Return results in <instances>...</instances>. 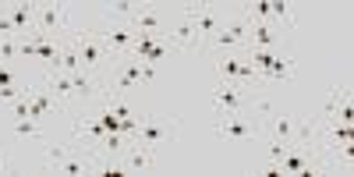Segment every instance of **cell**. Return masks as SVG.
Returning a JSON list of instances; mask_svg holds the SVG:
<instances>
[{"instance_id": "1", "label": "cell", "mask_w": 354, "mask_h": 177, "mask_svg": "<svg viewBox=\"0 0 354 177\" xmlns=\"http://www.w3.org/2000/svg\"><path fill=\"white\" fill-rule=\"evenodd\" d=\"M96 160H100V153L88 149L78 138H71L64 145H46V170L50 174H64V177L96 174Z\"/></svg>"}, {"instance_id": "2", "label": "cell", "mask_w": 354, "mask_h": 177, "mask_svg": "<svg viewBox=\"0 0 354 177\" xmlns=\"http://www.w3.org/2000/svg\"><path fill=\"white\" fill-rule=\"evenodd\" d=\"M68 39H71V46H75V53H78V61H82V71H93V75H100L103 78V71L110 68L113 71V57L106 53V46L100 43V36H96V28L93 25H75L71 32H68ZM106 82V78H103Z\"/></svg>"}, {"instance_id": "3", "label": "cell", "mask_w": 354, "mask_h": 177, "mask_svg": "<svg viewBox=\"0 0 354 177\" xmlns=\"http://www.w3.org/2000/svg\"><path fill=\"white\" fill-rule=\"evenodd\" d=\"M266 96H255L252 85H238V82H220L213 88V106H216V117L220 113H248V110H259Z\"/></svg>"}, {"instance_id": "4", "label": "cell", "mask_w": 354, "mask_h": 177, "mask_svg": "<svg viewBox=\"0 0 354 177\" xmlns=\"http://www.w3.org/2000/svg\"><path fill=\"white\" fill-rule=\"evenodd\" d=\"M174 138H177V128H174L170 117L142 113V124H138V131H135V142H138V145H145L149 153H160L163 145H174Z\"/></svg>"}, {"instance_id": "5", "label": "cell", "mask_w": 354, "mask_h": 177, "mask_svg": "<svg viewBox=\"0 0 354 177\" xmlns=\"http://www.w3.org/2000/svg\"><path fill=\"white\" fill-rule=\"evenodd\" d=\"M36 8V32L43 36H68L71 28H75V18H71V8L68 4H32Z\"/></svg>"}, {"instance_id": "6", "label": "cell", "mask_w": 354, "mask_h": 177, "mask_svg": "<svg viewBox=\"0 0 354 177\" xmlns=\"http://www.w3.org/2000/svg\"><path fill=\"white\" fill-rule=\"evenodd\" d=\"M259 131H262V121L255 117V110H248V113H220V121H216V135L230 138V142H252Z\"/></svg>"}, {"instance_id": "7", "label": "cell", "mask_w": 354, "mask_h": 177, "mask_svg": "<svg viewBox=\"0 0 354 177\" xmlns=\"http://www.w3.org/2000/svg\"><path fill=\"white\" fill-rule=\"evenodd\" d=\"M131 28H135V32H149V36H167L170 11L160 8V4H138V11L131 18Z\"/></svg>"}, {"instance_id": "8", "label": "cell", "mask_w": 354, "mask_h": 177, "mask_svg": "<svg viewBox=\"0 0 354 177\" xmlns=\"http://www.w3.org/2000/svg\"><path fill=\"white\" fill-rule=\"evenodd\" d=\"M216 75L220 82H238V85H259V71L245 61V57H234V53H223L216 61Z\"/></svg>"}, {"instance_id": "9", "label": "cell", "mask_w": 354, "mask_h": 177, "mask_svg": "<svg viewBox=\"0 0 354 177\" xmlns=\"http://www.w3.org/2000/svg\"><path fill=\"white\" fill-rule=\"evenodd\" d=\"M245 36H248V18H245V11H238V15H230V18L220 25V32L205 43V46L234 50V46H245Z\"/></svg>"}, {"instance_id": "10", "label": "cell", "mask_w": 354, "mask_h": 177, "mask_svg": "<svg viewBox=\"0 0 354 177\" xmlns=\"http://www.w3.org/2000/svg\"><path fill=\"white\" fill-rule=\"evenodd\" d=\"M227 18H230V15H227L220 4H202V8H198V15L192 18V25H195V32H198L202 50H205V43H209V39L220 32V25H223Z\"/></svg>"}, {"instance_id": "11", "label": "cell", "mask_w": 354, "mask_h": 177, "mask_svg": "<svg viewBox=\"0 0 354 177\" xmlns=\"http://www.w3.org/2000/svg\"><path fill=\"white\" fill-rule=\"evenodd\" d=\"M294 71H298V61H294V53H290V50H280V53H277V61L266 68V71H259V85H283V82L294 78Z\"/></svg>"}, {"instance_id": "12", "label": "cell", "mask_w": 354, "mask_h": 177, "mask_svg": "<svg viewBox=\"0 0 354 177\" xmlns=\"http://www.w3.org/2000/svg\"><path fill=\"white\" fill-rule=\"evenodd\" d=\"M4 11H8V18H11V25H15L18 39H25V36L36 32V8L28 4V0H15V4H4Z\"/></svg>"}, {"instance_id": "13", "label": "cell", "mask_w": 354, "mask_h": 177, "mask_svg": "<svg viewBox=\"0 0 354 177\" xmlns=\"http://www.w3.org/2000/svg\"><path fill=\"white\" fill-rule=\"evenodd\" d=\"M57 110H61V103L53 100V93L46 85H36V93L28 96V117L32 121H46V117H53Z\"/></svg>"}, {"instance_id": "14", "label": "cell", "mask_w": 354, "mask_h": 177, "mask_svg": "<svg viewBox=\"0 0 354 177\" xmlns=\"http://www.w3.org/2000/svg\"><path fill=\"white\" fill-rule=\"evenodd\" d=\"M347 96H351V93H347V82H333L330 93H326V100H322V106H319V113H315V124H330L333 117H337V106H340Z\"/></svg>"}, {"instance_id": "15", "label": "cell", "mask_w": 354, "mask_h": 177, "mask_svg": "<svg viewBox=\"0 0 354 177\" xmlns=\"http://www.w3.org/2000/svg\"><path fill=\"white\" fill-rule=\"evenodd\" d=\"M153 156H156V153H149L145 145H138V142L131 138V145L124 149L121 163H124V170H128V174H145V170H153Z\"/></svg>"}, {"instance_id": "16", "label": "cell", "mask_w": 354, "mask_h": 177, "mask_svg": "<svg viewBox=\"0 0 354 177\" xmlns=\"http://www.w3.org/2000/svg\"><path fill=\"white\" fill-rule=\"evenodd\" d=\"M11 131L18 138H43V121H32V117H18L11 121Z\"/></svg>"}, {"instance_id": "17", "label": "cell", "mask_w": 354, "mask_h": 177, "mask_svg": "<svg viewBox=\"0 0 354 177\" xmlns=\"http://www.w3.org/2000/svg\"><path fill=\"white\" fill-rule=\"evenodd\" d=\"M18 36H0V64H18L21 61V50H18Z\"/></svg>"}, {"instance_id": "18", "label": "cell", "mask_w": 354, "mask_h": 177, "mask_svg": "<svg viewBox=\"0 0 354 177\" xmlns=\"http://www.w3.org/2000/svg\"><path fill=\"white\" fill-rule=\"evenodd\" d=\"M28 75H21V68L18 64H0V88L4 85H21Z\"/></svg>"}, {"instance_id": "19", "label": "cell", "mask_w": 354, "mask_h": 177, "mask_svg": "<svg viewBox=\"0 0 354 177\" xmlns=\"http://www.w3.org/2000/svg\"><path fill=\"white\" fill-rule=\"evenodd\" d=\"M270 18H280L294 28V8L287 4V0H270Z\"/></svg>"}, {"instance_id": "20", "label": "cell", "mask_w": 354, "mask_h": 177, "mask_svg": "<svg viewBox=\"0 0 354 177\" xmlns=\"http://www.w3.org/2000/svg\"><path fill=\"white\" fill-rule=\"evenodd\" d=\"M0 36H18L15 25H11V18H8V11H4V4H0Z\"/></svg>"}, {"instance_id": "21", "label": "cell", "mask_w": 354, "mask_h": 177, "mask_svg": "<svg viewBox=\"0 0 354 177\" xmlns=\"http://www.w3.org/2000/svg\"><path fill=\"white\" fill-rule=\"evenodd\" d=\"M0 163H8V156H4V145H0Z\"/></svg>"}, {"instance_id": "22", "label": "cell", "mask_w": 354, "mask_h": 177, "mask_svg": "<svg viewBox=\"0 0 354 177\" xmlns=\"http://www.w3.org/2000/svg\"><path fill=\"white\" fill-rule=\"evenodd\" d=\"M0 174H8V163H0Z\"/></svg>"}]
</instances>
